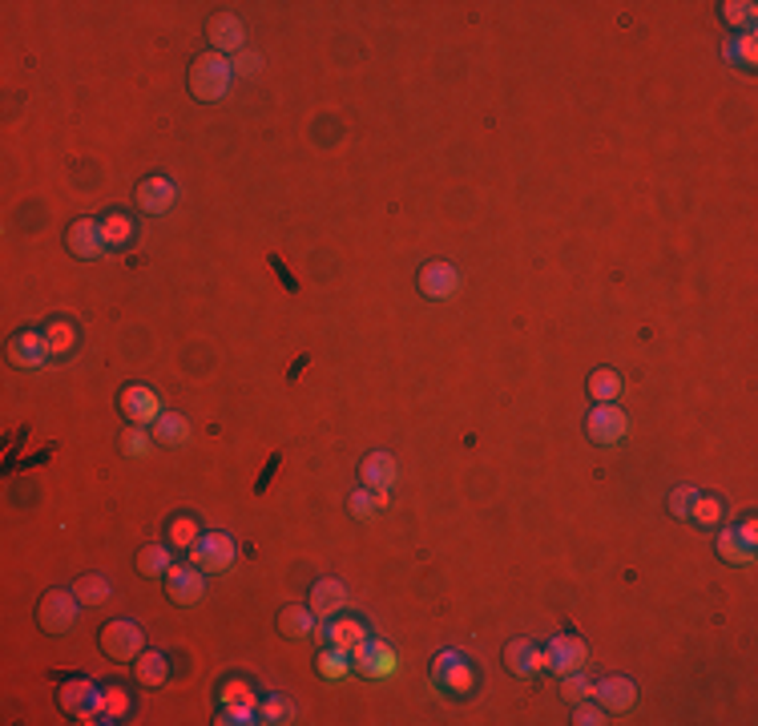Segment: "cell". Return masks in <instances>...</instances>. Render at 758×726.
<instances>
[{
  "label": "cell",
  "instance_id": "cell-9",
  "mask_svg": "<svg viewBox=\"0 0 758 726\" xmlns=\"http://www.w3.org/2000/svg\"><path fill=\"white\" fill-rule=\"evenodd\" d=\"M585 428H589V440H593V444H618V440L626 436L629 420H626V411L613 408V403H597Z\"/></svg>",
  "mask_w": 758,
  "mask_h": 726
},
{
  "label": "cell",
  "instance_id": "cell-47",
  "mask_svg": "<svg viewBox=\"0 0 758 726\" xmlns=\"http://www.w3.org/2000/svg\"><path fill=\"white\" fill-rule=\"evenodd\" d=\"M549 666H553L549 646H537V650H532V674H537V670H549Z\"/></svg>",
  "mask_w": 758,
  "mask_h": 726
},
{
  "label": "cell",
  "instance_id": "cell-5",
  "mask_svg": "<svg viewBox=\"0 0 758 726\" xmlns=\"http://www.w3.org/2000/svg\"><path fill=\"white\" fill-rule=\"evenodd\" d=\"M77 594H65V589H52V594H44L41 602V626L49 634H69L73 626H77Z\"/></svg>",
  "mask_w": 758,
  "mask_h": 726
},
{
  "label": "cell",
  "instance_id": "cell-34",
  "mask_svg": "<svg viewBox=\"0 0 758 726\" xmlns=\"http://www.w3.org/2000/svg\"><path fill=\"white\" fill-rule=\"evenodd\" d=\"M170 549L166 545H146V549L138 553V569L146 573V578H157V573H170Z\"/></svg>",
  "mask_w": 758,
  "mask_h": 726
},
{
  "label": "cell",
  "instance_id": "cell-2",
  "mask_svg": "<svg viewBox=\"0 0 758 726\" xmlns=\"http://www.w3.org/2000/svg\"><path fill=\"white\" fill-rule=\"evenodd\" d=\"M141 642L146 638H141L138 621L114 618V621H105V630H101V654L114 658V662H130V658L141 654Z\"/></svg>",
  "mask_w": 758,
  "mask_h": 726
},
{
  "label": "cell",
  "instance_id": "cell-39",
  "mask_svg": "<svg viewBox=\"0 0 758 726\" xmlns=\"http://www.w3.org/2000/svg\"><path fill=\"white\" fill-rule=\"evenodd\" d=\"M219 722H222V726L259 722V702H238V706H222V710H219Z\"/></svg>",
  "mask_w": 758,
  "mask_h": 726
},
{
  "label": "cell",
  "instance_id": "cell-1",
  "mask_svg": "<svg viewBox=\"0 0 758 726\" xmlns=\"http://www.w3.org/2000/svg\"><path fill=\"white\" fill-rule=\"evenodd\" d=\"M230 81H235V69H230V61L222 53H206L194 61L190 85H194V97H202V101H222Z\"/></svg>",
  "mask_w": 758,
  "mask_h": 726
},
{
  "label": "cell",
  "instance_id": "cell-10",
  "mask_svg": "<svg viewBox=\"0 0 758 726\" xmlns=\"http://www.w3.org/2000/svg\"><path fill=\"white\" fill-rule=\"evenodd\" d=\"M122 411L138 424V428H146V424H154L157 416H162V400H157L154 387L133 384V387H125L122 392Z\"/></svg>",
  "mask_w": 758,
  "mask_h": 726
},
{
  "label": "cell",
  "instance_id": "cell-42",
  "mask_svg": "<svg viewBox=\"0 0 758 726\" xmlns=\"http://www.w3.org/2000/svg\"><path fill=\"white\" fill-rule=\"evenodd\" d=\"M238 702H254L251 686L246 682H227V690H222V706H238Z\"/></svg>",
  "mask_w": 758,
  "mask_h": 726
},
{
  "label": "cell",
  "instance_id": "cell-24",
  "mask_svg": "<svg viewBox=\"0 0 758 726\" xmlns=\"http://www.w3.org/2000/svg\"><path fill=\"white\" fill-rule=\"evenodd\" d=\"M166 678H170V662H166V654H157V650H149V654H141L138 658V682L141 686H166Z\"/></svg>",
  "mask_w": 758,
  "mask_h": 726
},
{
  "label": "cell",
  "instance_id": "cell-4",
  "mask_svg": "<svg viewBox=\"0 0 758 726\" xmlns=\"http://www.w3.org/2000/svg\"><path fill=\"white\" fill-rule=\"evenodd\" d=\"M432 678H436L444 690H452V694H472V686H476V670H472L468 658L456 654V650L436 654V662H432Z\"/></svg>",
  "mask_w": 758,
  "mask_h": 726
},
{
  "label": "cell",
  "instance_id": "cell-32",
  "mask_svg": "<svg viewBox=\"0 0 758 726\" xmlns=\"http://www.w3.org/2000/svg\"><path fill=\"white\" fill-rule=\"evenodd\" d=\"M532 642L529 638H513L508 642V650H505V662H508V670L513 674H521V678H529L532 674Z\"/></svg>",
  "mask_w": 758,
  "mask_h": 726
},
{
  "label": "cell",
  "instance_id": "cell-18",
  "mask_svg": "<svg viewBox=\"0 0 758 726\" xmlns=\"http://www.w3.org/2000/svg\"><path fill=\"white\" fill-rule=\"evenodd\" d=\"M359 476H363L367 489L392 492V484H395V476H400V468H395V460H392L387 452H371V456L363 460V468H359Z\"/></svg>",
  "mask_w": 758,
  "mask_h": 726
},
{
  "label": "cell",
  "instance_id": "cell-12",
  "mask_svg": "<svg viewBox=\"0 0 758 726\" xmlns=\"http://www.w3.org/2000/svg\"><path fill=\"white\" fill-rule=\"evenodd\" d=\"M69 251L77 259H101L109 246H105V235H101V222L93 219H77L69 227Z\"/></svg>",
  "mask_w": 758,
  "mask_h": 726
},
{
  "label": "cell",
  "instance_id": "cell-3",
  "mask_svg": "<svg viewBox=\"0 0 758 726\" xmlns=\"http://www.w3.org/2000/svg\"><path fill=\"white\" fill-rule=\"evenodd\" d=\"M186 557H190L202 573H222V569L235 565V541H230V533H202Z\"/></svg>",
  "mask_w": 758,
  "mask_h": 726
},
{
  "label": "cell",
  "instance_id": "cell-45",
  "mask_svg": "<svg viewBox=\"0 0 758 726\" xmlns=\"http://www.w3.org/2000/svg\"><path fill=\"white\" fill-rule=\"evenodd\" d=\"M125 452H130V456H146L149 452V432L146 428H133L130 436H125Z\"/></svg>",
  "mask_w": 758,
  "mask_h": 726
},
{
  "label": "cell",
  "instance_id": "cell-33",
  "mask_svg": "<svg viewBox=\"0 0 758 726\" xmlns=\"http://www.w3.org/2000/svg\"><path fill=\"white\" fill-rule=\"evenodd\" d=\"M718 557L730 561V565H750V561H754V553H750L746 545L738 541V533H734V529H722V533H718Z\"/></svg>",
  "mask_w": 758,
  "mask_h": 726
},
{
  "label": "cell",
  "instance_id": "cell-13",
  "mask_svg": "<svg viewBox=\"0 0 758 726\" xmlns=\"http://www.w3.org/2000/svg\"><path fill=\"white\" fill-rule=\"evenodd\" d=\"M456 287H460V275H456L452 263H427L419 271V291L427 299H452Z\"/></svg>",
  "mask_w": 758,
  "mask_h": 726
},
{
  "label": "cell",
  "instance_id": "cell-41",
  "mask_svg": "<svg viewBox=\"0 0 758 726\" xmlns=\"http://www.w3.org/2000/svg\"><path fill=\"white\" fill-rule=\"evenodd\" d=\"M698 489H690V484H682V489L670 492V513L678 516V521H690V505H694Z\"/></svg>",
  "mask_w": 758,
  "mask_h": 726
},
{
  "label": "cell",
  "instance_id": "cell-28",
  "mask_svg": "<svg viewBox=\"0 0 758 726\" xmlns=\"http://www.w3.org/2000/svg\"><path fill=\"white\" fill-rule=\"evenodd\" d=\"M259 722H270V726L295 722V706H291L283 694H267V698L259 702Z\"/></svg>",
  "mask_w": 758,
  "mask_h": 726
},
{
  "label": "cell",
  "instance_id": "cell-27",
  "mask_svg": "<svg viewBox=\"0 0 758 726\" xmlns=\"http://www.w3.org/2000/svg\"><path fill=\"white\" fill-rule=\"evenodd\" d=\"M355 670V662H351L347 650H327V654H319V674L327 678V682H339V678H347V674Z\"/></svg>",
  "mask_w": 758,
  "mask_h": 726
},
{
  "label": "cell",
  "instance_id": "cell-15",
  "mask_svg": "<svg viewBox=\"0 0 758 726\" xmlns=\"http://www.w3.org/2000/svg\"><path fill=\"white\" fill-rule=\"evenodd\" d=\"M593 694H597V698H602V706L613 710V714H626V710L637 702V686L629 682V678H621V674H613V678H602Z\"/></svg>",
  "mask_w": 758,
  "mask_h": 726
},
{
  "label": "cell",
  "instance_id": "cell-46",
  "mask_svg": "<svg viewBox=\"0 0 758 726\" xmlns=\"http://www.w3.org/2000/svg\"><path fill=\"white\" fill-rule=\"evenodd\" d=\"M734 533H738V541H742V545H746V549H750V553H754V549H758V525H754V516H746V521H742V525H738V529H734Z\"/></svg>",
  "mask_w": 758,
  "mask_h": 726
},
{
  "label": "cell",
  "instance_id": "cell-22",
  "mask_svg": "<svg viewBox=\"0 0 758 726\" xmlns=\"http://www.w3.org/2000/svg\"><path fill=\"white\" fill-rule=\"evenodd\" d=\"M279 626H283V634H291V638H311V634L319 630V626H315L311 605H287L283 618H279Z\"/></svg>",
  "mask_w": 758,
  "mask_h": 726
},
{
  "label": "cell",
  "instance_id": "cell-7",
  "mask_svg": "<svg viewBox=\"0 0 758 726\" xmlns=\"http://www.w3.org/2000/svg\"><path fill=\"white\" fill-rule=\"evenodd\" d=\"M61 706L69 710L73 718H81V722H105V714H101V686H93V682H69L61 690Z\"/></svg>",
  "mask_w": 758,
  "mask_h": 726
},
{
  "label": "cell",
  "instance_id": "cell-16",
  "mask_svg": "<svg viewBox=\"0 0 758 726\" xmlns=\"http://www.w3.org/2000/svg\"><path fill=\"white\" fill-rule=\"evenodd\" d=\"M343 605H347V586L343 581H335V578H327V581H315V589H311V610H315V618H335V613H343Z\"/></svg>",
  "mask_w": 758,
  "mask_h": 726
},
{
  "label": "cell",
  "instance_id": "cell-44",
  "mask_svg": "<svg viewBox=\"0 0 758 726\" xmlns=\"http://www.w3.org/2000/svg\"><path fill=\"white\" fill-rule=\"evenodd\" d=\"M230 69H235V73H243V77H254V73L262 69V61H259V53H246V49H243V53H235V61H230Z\"/></svg>",
  "mask_w": 758,
  "mask_h": 726
},
{
  "label": "cell",
  "instance_id": "cell-19",
  "mask_svg": "<svg viewBox=\"0 0 758 726\" xmlns=\"http://www.w3.org/2000/svg\"><path fill=\"white\" fill-rule=\"evenodd\" d=\"M210 41H214V53H243L246 44V28L238 17H214L210 20Z\"/></svg>",
  "mask_w": 758,
  "mask_h": 726
},
{
  "label": "cell",
  "instance_id": "cell-17",
  "mask_svg": "<svg viewBox=\"0 0 758 726\" xmlns=\"http://www.w3.org/2000/svg\"><path fill=\"white\" fill-rule=\"evenodd\" d=\"M174 198H178V190H174L170 178H146V182L138 186V206L146 214H166L170 206H174Z\"/></svg>",
  "mask_w": 758,
  "mask_h": 726
},
{
  "label": "cell",
  "instance_id": "cell-31",
  "mask_svg": "<svg viewBox=\"0 0 758 726\" xmlns=\"http://www.w3.org/2000/svg\"><path fill=\"white\" fill-rule=\"evenodd\" d=\"M101 235H105V246H130L133 238V222L125 219V214H105L101 219Z\"/></svg>",
  "mask_w": 758,
  "mask_h": 726
},
{
  "label": "cell",
  "instance_id": "cell-36",
  "mask_svg": "<svg viewBox=\"0 0 758 726\" xmlns=\"http://www.w3.org/2000/svg\"><path fill=\"white\" fill-rule=\"evenodd\" d=\"M101 714H105V722H117V718L130 714V698H125L122 686H105L101 690Z\"/></svg>",
  "mask_w": 758,
  "mask_h": 726
},
{
  "label": "cell",
  "instance_id": "cell-35",
  "mask_svg": "<svg viewBox=\"0 0 758 726\" xmlns=\"http://www.w3.org/2000/svg\"><path fill=\"white\" fill-rule=\"evenodd\" d=\"M198 537L202 533H198V521H194V516H174V521H170V545H174V549L190 553Z\"/></svg>",
  "mask_w": 758,
  "mask_h": 726
},
{
  "label": "cell",
  "instance_id": "cell-40",
  "mask_svg": "<svg viewBox=\"0 0 758 726\" xmlns=\"http://www.w3.org/2000/svg\"><path fill=\"white\" fill-rule=\"evenodd\" d=\"M730 41H734V65H746V69H754V65H758V41H754V33L730 36Z\"/></svg>",
  "mask_w": 758,
  "mask_h": 726
},
{
  "label": "cell",
  "instance_id": "cell-11",
  "mask_svg": "<svg viewBox=\"0 0 758 726\" xmlns=\"http://www.w3.org/2000/svg\"><path fill=\"white\" fill-rule=\"evenodd\" d=\"M9 355H12V363L17 368H28V371H36V368H44L49 363V339H44L41 331H20L17 339L9 343Z\"/></svg>",
  "mask_w": 758,
  "mask_h": 726
},
{
  "label": "cell",
  "instance_id": "cell-8",
  "mask_svg": "<svg viewBox=\"0 0 758 726\" xmlns=\"http://www.w3.org/2000/svg\"><path fill=\"white\" fill-rule=\"evenodd\" d=\"M166 586H170V602H178V605H194V602H202V594H206V578H202V569L194 565V561L170 565Z\"/></svg>",
  "mask_w": 758,
  "mask_h": 726
},
{
  "label": "cell",
  "instance_id": "cell-20",
  "mask_svg": "<svg viewBox=\"0 0 758 726\" xmlns=\"http://www.w3.org/2000/svg\"><path fill=\"white\" fill-rule=\"evenodd\" d=\"M319 638L327 642V646H335V650H355V646H363L367 642V630H363V621H327V626H323L319 630Z\"/></svg>",
  "mask_w": 758,
  "mask_h": 726
},
{
  "label": "cell",
  "instance_id": "cell-29",
  "mask_svg": "<svg viewBox=\"0 0 758 726\" xmlns=\"http://www.w3.org/2000/svg\"><path fill=\"white\" fill-rule=\"evenodd\" d=\"M44 339H49V351L52 355H73V347H77V327L65 323V319H57V323L44 327Z\"/></svg>",
  "mask_w": 758,
  "mask_h": 726
},
{
  "label": "cell",
  "instance_id": "cell-26",
  "mask_svg": "<svg viewBox=\"0 0 758 726\" xmlns=\"http://www.w3.org/2000/svg\"><path fill=\"white\" fill-rule=\"evenodd\" d=\"M589 395L597 403H613L621 395V376L618 371H610V368H597L589 376Z\"/></svg>",
  "mask_w": 758,
  "mask_h": 726
},
{
  "label": "cell",
  "instance_id": "cell-14",
  "mask_svg": "<svg viewBox=\"0 0 758 726\" xmlns=\"http://www.w3.org/2000/svg\"><path fill=\"white\" fill-rule=\"evenodd\" d=\"M549 658H553L549 670L569 674V670H581L585 658H589V650H585V642L573 638V634H557V638L549 642Z\"/></svg>",
  "mask_w": 758,
  "mask_h": 726
},
{
  "label": "cell",
  "instance_id": "cell-6",
  "mask_svg": "<svg viewBox=\"0 0 758 726\" xmlns=\"http://www.w3.org/2000/svg\"><path fill=\"white\" fill-rule=\"evenodd\" d=\"M351 662H355V670L367 674V678H392V674L400 670L395 650L387 646V642H371V638H367L363 646L351 650Z\"/></svg>",
  "mask_w": 758,
  "mask_h": 726
},
{
  "label": "cell",
  "instance_id": "cell-21",
  "mask_svg": "<svg viewBox=\"0 0 758 726\" xmlns=\"http://www.w3.org/2000/svg\"><path fill=\"white\" fill-rule=\"evenodd\" d=\"M722 516H726V500L714 497V492H698L694 505H690V521H698L702 529L722 525Z\"/></svg>",
  "mask_w": 758,
  "mask_h": 726
},
{
  "label": "cell",
  "instance_id": "cell-37",
  "mask_svg": "<svg viewBox=\"0 0 758 726\" xmlns=\"http://www.w3.org/2000/svg\"><path fill=\"white\" fill-rule=\"evenodd\" d=\"M722 17H726V25L730 28H754V4H750V0H730V4H722Z\"/></svg>",
  "mask_w": 758,
  "mask_h": 726
},
{
  "label": "cell",
  "instance_id": "cell-30",
  "mask_svg": "<svg viewBox=\"0 0 758 726\" xmlns=\"http://www.w3.org/2000/svg\"><path fill=\"white\" fill-rule=\"evenodd\" d=\"M379 508H387V492H375V489L351 492V516H355V521H371Z\"/></svg>",
  "mask_w": 758,
  "mask_h": 726
},
{
  "label": "cell",
  "instance_id": "cell-38",
  "mask_svg": "<svg viewBox=\"0 0 758 726\" xmlns=\"http://www.w3.org/2000/svg\"><path fill=\"white\" fill-rule=\"evenodd\" d=\"M561 678H565V682H561V694H565L569 702H585V698H593V690H597L581 670H569V674H561Z\"/></svg>",
  "mask_w": 758,
  "mask_h": 726
},
{
  "label": "cell",
  "instance_id": "cell-43",
  "mask_svg": "<svg viewBox=\"0 0 758 726\" xmlns=\"http://www.w3.org/2000/svg\"><path fill=\"white\" fill-rule=\"evenodd\" d=\"M573 722L577 726H602L605 722V706H585L581 702V706L573 710Z\"/></svg>",
  "mask_w": 758,
  "mask_h": 726
},
{
  "label": "cell",
  "instance_id": "cell-23",
  "mask_svg": "<svg viewBox=\"0 0 758 726\" xmlns=\"http://www.w3.org/2000/svg\"><path fill=\"white\" fill-rule=\"evenodd\" d=\"M154 440H162V444H186L190 440V424H186V416H178V411H162L154 420Z\"/></svg>",
  "mask_w": 758,
  "mask_h": 726
},
{
  "label": "cell",
  "instance_id": "cell-25",
  "mask_svg": "<svg viewBox=\"0 0 758 726\" xmlns=\"http://www.w3.org/2000/svg\"><path fill=\"white\" fill-rule=\"evenodd\" d=\"M73 594H77L81 605H101L109 602V578H101V573H85V578H77V586H73Z\"/></svg>",
  "mask_w": 758,
  "mask_h": 726
}]
</instances>
